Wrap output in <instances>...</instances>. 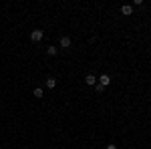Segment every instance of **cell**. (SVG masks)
<instances>
[{
	"label": "cell",
	"mask_w": 151,
	"mask_h": 149,
	"mask_svg": "<svg viewBox=\"0 0 151 149\" xmlns=\"http://www.w3.org/2000/svg\"><path fill=\"white\" fill-rule=\"evenodd\" d=\"M45 87H47V89H55V87H57V79H55V77H48V79L45 81Z\"/></svg>",
	"instance_id": "obj_4"
},
{
	"label": "cell",
	"mask_w": 151,
	"mask_h": 149,
	"mask_svg": "<svg viewBox=\"0 0 151 149\" xmlns=\"http://www.w3.org/2000/svg\"><path fill=\"white\" fill-rule=\"evenodd\" d=\"M85 83H87L89 87H95V85H97V77H95V75H87V77H85Z\"/></svg>",
	"instance_id": "obj_6"
},
{
	"label": "cell",
	"mask_w": 151,
	"mask_h": 149,
	"mask_svg": "<svg viewBox=\"0 0 151 149\" xmlns=\"http://www.w3.org/2000/svg\"><path fill=\"white\" fill-rule=\"evenodd\" d=\"M47 55H48V57H57V55H58V48H57V46H48V48H47Z\"/></svg>",
	"instance_id": "obj_7"
},
{
	"label": "cell",
	"mask_w": 151,
	"mask_h": 149,
	"mask_svg": "<svg viewBox=\"0 0 151 149\" xmlns=\"http://www.w3.org/2000/svg\"><path fill=\"white\" fill-rule=\"evenodd\" d=\"M35 97L36 99H42V97H45V91H42V89H35Z\"/></svg>",
	"instance_id": "obj_8"
},
{
	"label": "cell",
	"mask_w": 151,
	"mask_h": 149,
	"mask_svg": "<svg viewBox=\"0 0 151 149\" xmlns=\"http://www.w3.org/2000/svg\"><path fill=\"white\" fill-rule=\"evenodd\" d=\"M95 91H97V93H103V91H105V87H103V85H99V83H97V85H95Z\"/></svg>",
	"instance_id": "obj_9"
},
{
	"label": "cell",
	"mask_w": 151,
	"mask_h": 149,
	"mask_svg": "<svg viewBox=\"0 0 151 149\" xmlns=\"http://www.w3.org/2000/svg\"><path fill=\"white\" fill-rule=\"evenodd\" d=\"M107 149H117V145H113V143H111V145H107Z\"/></svg>",
	"instance_id": "obj_10"
},
{
	"label": "cell",
	"mask_w": 151,
	"mask_h": 149,
	"mask_svg": "<svg viewBox=\"0 0 151 149\" xmlns=\"http://www.w3.org/2000/svg\"><path fill=\"white\" fill-rule=\"evenodd\" d=\"M42 36H45V32H42L40 28H36V30L30 32V40H32V42H40V40H42Z\"/></svg>",
	"instance_id": "obj_1"
},
{
	"label": "cell",
	"mask_w": 151,
	"mask_h": 149,
	"mask_svg": "<svg viewBox=\"0 0 151 149\" xmlns=\"http://www.w3.org/2000/svg\"><path fill=\"white\" fill-rule=\"evenodd\" d=\"M97 81H99V85H103V87H107V85L111 83V77H109V75L105 73V75H101V77H99Z\"/></svg>",
	"instance_id": "obj_2"
},
{
	"label": "cell",
	"mask_w": 151,
	"mask_h": 149,
	"mask_svg": "<svg viewBox=\"0 0 151 149\" xmlns=\"http://www.w3.org/2000/svg\"><path fill=\"white\" fill-rule=\"evenodd\" d=\"M121 12H123L125 16H131V14H133V6H131V4H123V6H121Z\"/></svg>",
	"instance_id": "obj_5"
},
{
	"label": "cell",
	"mask_w": 151,
	"mask_h": 149,
	"mask_svg": "<svg viewBox=\"0 0 151 149\" xmlns=\"http://www.w3.org/2000/svg\"><path fill=\"white\" fill-rule=\"evenodd\" d=\"M60 48H70V38L69 36H60Z\"/></svg>",
	"instance_id": "obj_3"
}]
</instances>
